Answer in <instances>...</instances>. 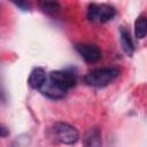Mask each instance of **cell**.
<instances>
[{
  "label": "cell",
  "mask_w": 147,
  "mask_h": 147,
  "mask_svg": "<svg viewBox=\"0 0 147 147\" xmlns=\"http://www.w3.org/2000/svg\"><path fill=\"white\" fill-rule=\"evenodd\" d=\"M119 75V69L116 67L99 68L92 70L84 77V82L88 86L93 87H105L115 80Z\"/></svg>",
  "instance_id": "cell-1"
},
{
  "label": "cell",
  "mask_w": 147,
  "mask_h": 147,
  "mask_svg": "<svg viewBox=\"0 0 147 147\" xmlns=\"http://www.w3.org/2000/svg\"><path fill=\"white\" fill-rule=\"evenodd\" d=\"M116 15V9L107 3H91L87 7L86 17L91 22L106 23L111 21Z\"/></svg>",
  "instance_id": "cell-2"
},
{
  "label": "cell",
  "mask_w": 147,
  "mask_h": 147,
  "mask_svg": "<svg viewBox=\"0 0 147 147\" xmlns=\"http://www.w3.org/2000/svg\"><path fill=\"white\" fill-rule=\"evenodd\" d=\"M51 131H52L53 137L61 144L72 145L75 142H77V140L79 139V133H78L77 129L68 123H64V122L55 123L52 126Z\"/></svg>",
  "instance_id": "cell-3"
},
{
  "label": "cell",
  "mask_w": 147,
  "mask_h": 147,
  "mask_svg": "<svg viewBox=\"0 0 147 147\" xmlns=\"http://www.w3.org/2000/svg\"><path fill=\"white\" fill-rule=\"evenodd\" d=\"M48 78L55 83L56 85H59L60 87H62L63 90H65L68 92V90H70L71 87H74L76 85V76L70 72V71H65V70H55L49 72Z\"/></svg>",
  "instance_id": "cell-4"
},
{
  "label": "cell",
  "mask_w": 147,
  "mask_h": 147,
  "mask_svg": "<svg viewBox=\"0 0 147 147\" xmlns=\"http://www.w3.org/2000/svg\"><path fill=\"white\" fill-rule=\"evenodd\" d=\"M75 48L78 54L88 63L96 62L101 57V51L94 44H77Z\"/></svg>",
  "instance_id": "cell-5"
},
{
  "label": "cell",
  "mask_w": 147,
  "mask_h": 147,
  "mask_svg": "<svg viewBox=\"0 0 147 147\" xmlns=\"http://www.w3.org/2000/svg\"><path fill=\"white\" fill-rule=\"evenodd\" d=\"M40 92H41L44 95H46L47 98L54 99V100L61 99V98H63V96L67 94V91H65V90H63L62 87H60L59 85H56L55 83H53L49 78H47L46 83H45L44 86L40 88Z\"/></svg>",
  "instance_id": "cell-6"
},
{
  "label": "cell",
  "mask_w": 147,
  "mask_h": 147,
  "mask_svg": "<svg viewBox=\"0 0 147 147\" xmlns=\"http://www.w3.org/2000/svg\"><path fill=\"white\" fill-rule=\"evenodd\" d=\"M46 80H47V75H46L45 70L42 68H34L29 76L28 84L30 85L31 88L40 90L44 86V84L46 83Z\"/></svg>",
  "instance_id": "cell-7"
},
{
  "label": "cell",
  "mask_w": 147,
  "mask_h": 147,
  "mask_svg": "<svg viewBox=\"0 0 147 147\" xmlns=\"http://www.w3.org/2000/svg\"><path fill=\"white\" fill-rule=\"evenodd\" d=\"M101 131L99 127L93 126L87 130V132L84 136V145L85 146H101Z\"/></svg>",
  "instance_id": "cell-8"
},
{
  "label": "cell",
  "mask_w": 147,
  "mask_h": 147,
  "mask_svg": "<svg viewBox=\"0 0 147 147\" xmlns=\"http://www.w3.org/2000/svg\"><path fill=\"white\" fill-rule=\"evenodd\" d=\"M119 36H121V44H122V48L123 51L127 54V55H132L133 52H134V45H133V41H132V38H131V34H130V31L122 26L119 29Z\"/></svg>",
  "instance_id": "cell-9"
},
{
  "label": "cell",
  "mask_w": 147,
  "mask_h": 147,
  "mask_svg": "<svg viewBox=\"0 0 147 147\" xmlns=\"http://www.w3.org/2000/svg\"><path fill=\"white\" fill-rule=\"evenodd\" d=\"M42 11L49 16H57L61 11V6L59 0H38Z\"/></svg>",
  "instance_id": "cell-10"
},
{
  "label": "cell",
  "mask_w": 147,
  "mask_h": 147,
  "mask_svg": "<svg viewBox=\"0 0 147 147\" xmlns=\"http://www.w3.org/2000/svg\"><path fill=\"white\" fill-rule=\"evenodd\" d=\"M134 36L137 39H142L147 36V15L141 14L134 22Z\"/></svg>",
  "instance_id": "cell-11"
},
{
  "label": "cell",
  "mask_w": 147,
  "mask_h": 147,
  "mask_svg": "<svg viewBox=\"0 0 147 147\" xmlns=\"http://www.w3.org/2000/svg\"><path fill=\"white\" fill-rule=\"evenodd\" d=\"M15 6L21 8L22 10H29L30 9V2L29 0H10Z\"/></svg>",
  "instance_id": "cell-12"
},
{
  "label": "cell",
  "mask_w": 147,
  "mask_h": 147,
  "mask_svg": "<svg viewBox=\"0 0 147 147\" xmlns=\"http://www.w3.org/2000/svg\"><path fill=\"white\" fill-rule=\"evenodd\" d=\"M0 130H1V137H2V138H3V137H6V134H7V132H6V127L2 125Z\"/></svg>",
  "instance_id": "cell-13"
}]
</instances>
